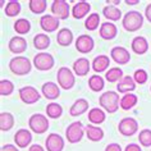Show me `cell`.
I'll use <instances>...</instances> for the list:
<instances>
[{
  "label": "cell",
  "mask_w": 151,
  "mask_h": 151,
  "mask_svg": "<svg viewBox=\"0 0 151 151\" xmlns=\"http://www.w3.org/2000/svg\"><path fill=\"white\" fill-rule=\"evenodd\" d=\"M86 129V137L92 142H99L104 137V131L100 127L96 126H87L85 128Z\"/></svg>",
  "instance_id": "cell-27"
},
{
  "label": "cell",
  "mask_w": 151,
  "mask_h": 151,
  "mask_svg": "<svg viewBox=\"0 0 151 151\" xmlns=\"http://www.w3.org/2000/svg\"><path fill=\"white\" fill-rule=\"evenodd\" d=\"M87 110H88V101L86 99H77L70 106L69 114L72 116H78V115H82Z\"/></svg>",
  "instance_id": "cell-24"
},
{
  "label": "cell",
  "mask_w": 151,
  "mask_h": 151,
  "mask_svg": "<svg viewBox=\"0 0 151 151\" xmlns=\"http://www.w3.org/2000/svg\"><path fill=\"white\" fill-rule=\"evenodd\" d=\"M56 42L60 46H69L73 42V33H72L70 29H68V28L59 29L58 35H56Z\"/></svg>",
  "instance_id": "cell-25"
},
{
  "label": "cell",
  "mask_w": 151,
  "mask_h": 151,
  "mask_svg": "<svg viewBox=\"0 0 151 151\" xmlns=\"http://www.w3.org/2000/svg\"><path fill=\"white\" fill-rule=\"evenodd\" d=\"M92 69L96 72V73H103L109 68V64H110V59H109L108 55H97L95 56V59L92 60Z\"/></svg>",
  "instance_id": "cell-23"
},
{
  "label": "cell",
  "mask_w": 151,
  "mask_h": 151,
  "mask_svg": "<svg viewBox=\"0 0 151 151\" xmlns=\"http://www.w3.org/2000/svg\"><path fill=\"white\" fill-rule=\"evenodd\" d=\"M33 46L37 50H45V49H47L50 46V37L46 33H37L33 37Z\"/></svg>",
  "instance_id": "cell-30"
},
{
  "label": "cell",
  "mask_w": 151,
  "mask_h": 151,
  "mask_svg": "<svg viewBox=\"0 0 151 151\" xmlns=\"http://www.w3.org/2000/svg\"><path fill=\"white\" fill-rule=\"evenodd\" d=\"M41 92L47 100H55L60 96L59 85L54 83V82H45L41 87Z\"/></svg>",
  "instance_id": "cell-17"
},
{
  "label": "cell",
  "mask_w": 151,
  "mask_h": 151,
  "mask_svg": "<svg viewBox=\"0 0 151 151\" xmlns=\"http://www.w3.org/2000/svg\"><path fill=\"white\" fill-rule=\"evenodd\" d=\"M59 19L52 14H45L40 18V27L47 33L55 32L59 28Z\"/></svg>",
  "instance_id": "cell-14"
},
{
  "label": "cell",
  "mask_w": 151,
  "mask_h": 151,
  "mask_svg": "<svg viewBox=\"0 0 151 151\" xmlns=\"http://www.w3.org/2000/svg\"><path fill=\"white\" fill-rule=\"evenodd\" d=\"M18 93H19V99L27 105H32L37 103L41 97L40 92L32 86H24V87L19 88Z\"/></svg>",
  "instance_id": "cell-9"
},
{
  "label": "cell",
  "mask_w": 151,
  "mask_h": 151,
  "mask_svg": "<svg viewBox=\"0 0 151 151\" xmlns=\"http://www.w3.org/2000/svg\"><path fill=\"white\" fill-rule=\"evenodd\" d=\"M138 141L141 146L150 147L151 146V129H142L138 134Z\"/></svg>",
  "instance_id": "cell-40"
},
{
  "label": "cell",
  "mask_w": 151,
  "mask_h": 151,
  "mask_svg": "<svg viewBox=\"0 0 151 151\" xmlns=\"http://www.w3.org/2000/svg\"><path fill=\"white\" fill-rule=\"evenodd\" d=\"M28 127L33 133L42 134L49 129V119L42 114H33L28 119Z\"/></svg>",
  "instance_id": "cell-4"
},
{
  "label": "cell",
  "mask_w": 151,
  "mask_h": 151,
  "mask_svg": "<svg viewBox=\"0 0 151 151\" xmlns=\"http://www.w3.org/2000/svg\"><path fill=\"white\" fill-rule=\"evenodd\" d=\"M86 129L81 122H73L67 127L65 129V138L69 143H77L83 137Z\"/></svg>",
  "instance_id": "cell-6"
},
{
  "label": "cell",
  "mask_w": 151,
  "mask_h": 151,
  "mask_svg": "<svg viewBox=\"0 0 151 151\" xmlns=\"http://www.w3.org/2000/svg\"><path fill=\"white\" fill-rule=\"evenodd\" d=\"M0 151H19V150H18V147H17V146L8 143V145H3V146H1V149H0Z\"/></svg>",
  "instance_id": "cell-43"
},
{
  "label": "cell",
  "mask_w": 151,
  "mask_h": 151,
  "mask_svg": "<svg viewBox=\"0 0 151 151\" xmlns=\"http://www.w3.org/2000/svg\"><path fill=\"white\" fill-rule=\"evenodd\" d=\"M106 3H109V5H114L115 6V5H118L120 1H119V0H108Z\"/></svg>",
  "instance_id": "cell-48"
},
{
  "label": "cell",
  "mask_w": 151,
  "mask_h": 151,
  "mask_svg": "<svg viewBox=\"0 0 151 151\" xmlns=\"http://www.w3.org/2000/svg\"><path fill=\"white\" fill-rule=\"evenodd\" d=\"M133 80L136 83H138V85H143V83H146L147 80H149V74H147V72L145 69H137L133 73Z\"/></svg>",
  "instance_id": "cell-41"
},
{
  "label": "cell",
  "mask_w": 151,
  "mask_h": 151,
  "mask_svg": "<svg viewBox=\"0 0 151 151\" xmlns=\"http://www.w3.org/2000/svg\"><path fill=\"white\" fill-rule=\"evenodd\" d=\"M55 64L54 56L47 52H39L33 58V65L37 70H50Z\"/></svg>",
  "instance_id": "cell-7"
},
{
  "label": "cell",
  "mask_w": 151,
  "mask_h": 151,
  "mask_svg": "<svg viewBox=\"0 0 151 151\" xmlns=\"http://www.w3.org/2000/svg\"><path fill=\"white\" fill-rule=\"evenodd\" d=\"M93 46H95V42H93V39L90 35H81L76 40V49L81 54H88V52H91Z\"/></svg>",
  "instance_id": "cell-11"
},
{
  "label": "cell",
  "mask_w": 151,
  "mask_h": 151,
  "mask_svg": "<svg viewBox=\"0 0 151 151\" xmlns=\"http://www.w3.org/2000/svg\"><path fill=\"white\" fill-rule=\"evenodd\" d=\"M14 126V116L13 114L10 113H6V111H3L0 114V129L1 131H9L12 129Z\"/></svg>",
  "instance_id": "cell-31"
},
{
  "label": "cell",
  "mask_w": 151,
  "mask_h": 151,
  "mask_svg": "<svg viewBox=\"0 0 151 151\" xmlns=\"http://www.w3.org/2000/svg\"><path fill=\"white\" fill-rule=\"evenodd\" d=\"M104 151H122V147L119 143H109Z\"/></svg>",
  "instance_id": "cell-42"
},
{
  "label": "cell",
  "mask_w": 151,
  "mask_h": 151,
  "mask_svg": "<svg viewBox=\"0 0 151 151\" xmlns=\"http://www.w3.org/2000/svg\"><path fill=\"white\" fill-rule=\"evenodd\" d=\"M29 29H31V23L26 18H19L14 22V31L19 35H26L29 32Z\"/></svg>",
  "instance_id": "cell-34"
},
{
  "label": "cell",
  "mask_w": 151,
  "mask_h": 151,
  "mask_svg": "<svg viewBox=\"0 0 151 151\" xmlns=\"http://www.w3.org/2000/svg\"><path fill=\"white\" fill-rule=\"evenodd\" d=\"M91 10V4L87 1H78L76 3L72 8V16L76 19H82L83 17H86L88 14V12Z\"/></svg>",
  "instance_id": "cell-20"
},
{
  "label": "cell",
  "mask_w": 151,
  "mask_h": 151,
  "mask_svg": "<svg viewBox=\"0 0 151 151\" xmlns=\"http://www.w3.org/2000/svg\"><path fill=\"white\" fill-rule=\"evenodd\" d=\"M118 131L122 136L131 137L138 131V122L134 118H131V116L123 118L118 124Z\"/></svg>",
  "instance_id": "cell-8"
},
{
  "label": "cell",
  "mask_w": 151,
  "mask_h": 151,
  "mask_svg": "<svg viewBox=\"0 0 151 151\" xmlns=\"http://www.w3.org/2000/svg\"><path fill=\"white\" fill-rule=\"evenodd\" d=\"M116 90L120 93H129L132 91L136 90V82L133 80V77H129V76H124V77L118 82L116 85Z\"/></svg>",
  "instance_id": "cell-22"
},
{
  "label": "cell",
  "mask_w": 151,
  "mask_h": 151,
  "mask_svg": "<svg viewBox=\"0 0 151 151\" xmlns=\"http://www.w3.org/2000/svg\"><path fill=\"white\" fill-rule=\"evenodd\" d=\"M28 151H45L44 150V147L42 146H40V145H32V146H29V149H28Z\"/></svg>",
  "instance_id": "cell-46"
},
{
  "label": "cell",
  "mask_w": 151,
  "mask_h": 151,
  "mask_svg": "<svg viewBox=\"0 0 151 151\" xmlns=\"http://www.w3.org/2000/svg\"><path fill=\"white\" fill-rule=\"evenodd\" d=\"M145 17H146V19L151 23V3L146 6V9H145Z\"/></svg>",
  "instance_id": "cell-45"
},
{
  "label": "cell",
  "mask_w": 151,
  "mask_h": 151,
  "mask_svg": "<svg viewBox=\"0 0 151 151\" xmlns=\"http://www.w3.org/2000/svg\"><path fill=\"white\" fill-rule=\"evenodd\" d=\"M119 103H120L119 95L115 91L104 92L103 95H100V99H99L100 106L108 113H110V114L115 113L119 109Z\"/></svg>",
  "instance_id": "cell-3"
},
{
  "label": "cell",
  "mask_w": 151,
  "mask_h": 151,
  "mask_svg": "<svg viewBox=\"0 0 151 151\" xmlns=\"http://www.w3.org/2000/svg\"><path fill=\"white\" fill-rule=\"evenodd\" d=\"M90 68H91V63L86 58H78L77 60H74V63H73L74 74L80 76V77H83V76L88 74Z\"/></svg>",
  "instance_id": "cell-21"
},
{
  "label": "cell",
  "mask_w": 151,
  "mask_h": 151,
  "mask_svg": "<svg viewBox=\"0 0 151 151\" xmlns=\"http://www.w3.org/2000/svg\"><path fill=\"white\" fill-rule=\"evenodd\" d=\"M87 118H88V120L92 124H101V123L105 122V119H106V115H105V111L103 110V109H100V108H92L91 110L88 111Z\"/></svg>",
  "instance_id": "cell-28"
},
{
  "label": "cell",
  "mask_w": 151,
  "mask_h": 151,
  "mask_svg": "<svg viewBox=\"0 0 151 151\" xmlns=\"http://www.w3.org/2000/svg\"><path fill=\"white\" fill-rule=\"evenodd\" d=\"M103 14L108 21H113V22H116L122 18V12H120V9L116 8L114 5H109V4L103 8Z\"/></svg>",
  "instance_id": "cell-29"
},
{
  "label": "cell",
  "mask_w": 151,
  "mask_h": 151,
  "mask_svg": "<svg viewBox=\"0 0 151 151\" xmlns=\"http://www.w3.org/2000/svg\"><path fill=\"white\" fill-rule=\"evenodd\" d=\"M8 49L13 54H22V52H24L26 49H27V41L22 36H14L9 40Z\"/></svg>",
  "instance_id": "cell-16"
},
{
  "label": "cell",
  "mask_w": 151,
  "mask_h": 151,
  "mask_svg": "<svg viewBox=\"0 0 151 151\" xmlns=\"http://www.w3.org/2000/svg\"><path fill=\"white\" fill-rule=\"evenodd\" d=\"M150 91H151V87H150Z\"/></svg>",
  "instance_id": "cell-49"
},
{
  "label": "cell",
  "mask_w": 151,
  "mask_h": 151,
  "mask_svg": "<svg viewBox=\"0 0 151 151\" xmlns=\"http://www.w3.org/2000/svg\"><path fill=\"white\" fill-rule=\"evenodd\" d=\"M14 91V85L9 80H1L0 81V95L1 96H9Z\"/></svg>",
  "instance_id": "cell-39"
},
{
  "label": "cell",
  "mask_w": 151,
  "mask_h": 151,
  "mask_svg": "<svg viewBox=\"0 0 151 151\" xmlns=\"http://www.w3.org/2000/svg\"><path fill=\"white\" fill-rule=\"evenodd\" d=\"M46 1L45 0H29L28 8L33 14H42L46 10Z\"/></svg>",
  "instance_id": "cell-35"
},
{
  "label": "cell",
  "mask_w": 151,
  "mask_h": 151,
  "mask_svg": "<svg viewBox=\"0 0 151 151\" xmlns=\"http://www.w3.org/2000/svg\"><path fill=\"white\" fill-rule=\"evenodd\" d=\"M124 151H142V150H141V147L138 145H136V143H129V145L126 146Z\"/></svg>",
  "instance_id": "cell-44"
},
{
  "label": "cell",
  "mask_w": 151,
  "mask_h": 151,
  "mask_svg": "<svg viewBox=\"0 0 151 151\" xmlns=\"http://www.w3.org/2000/svg\"><path fill=\"white\" fill-rule=\"evenodd\" d=\"M126 3L128 5H136L139 3V0H126Z\"/></svg>",
  "instance_id": "cell-47"
},
{
  "label": "cell",
  "mask_w": 151,
  "mask_h": 151,
  "mask_svg": "<svg viewBox=\"0 0 151 151\" xmlns=\"http://www.w3.org/2000/svg\"><path fill=\"white\" fill-rule=\"evenodd\" d=\"M56 81H58L59 87H62L63 90H70L76 83L74 73L69 68L62 67L59 68L58 73H56Z\"/></svg>",
  "instance_id": "cell-5"
},
{
  "label": "cell",
  "mask_w": 151,
  "mask_h": 151,
  "mask_svg": "<svg viewBox=\"0 0 151 151\" xmlns=\"http://www.w3.org/2000/svg\"><path fill=\"white\" fill-rule=\"evenodd\" d=\"M104 78L101 77V76L99 74H93L90 77V80H88V87L91 91L93 92H100V91H103V88H104Z\"/></svg>",
  "instance_id": "cell-32"
},
{
  "label": "cell",
  "mask_w": 151,
  "mask_h": 151,
  "mask_svg": "<svg viewBox=\"0 0 151 151\" xmlns=\"http://www.w3.org/2000/svg\"><path fill=\"white\" fill-rule=\"evenodd\" d=\"M4 12H5V16H8V17H17L18 14L21 13L19 1H17V0H10V1H8Z\"/></svg>",
  "instance_id": "cell-37"
},
{
  "label": "cell",
  "mask_w": 151,
  "mask_h": 151,
  "mask_svg": "<svg viewBox=\"0 0 151 151\" xmlns=\"http://www.w3.org/2000/svg\"><path fill=\"white\" fill-rule=\"evenodd\" d=\"M110 56L116 64H119V65H124V64L129 63V60H131L129 51H128L126 47H123V46L113 47L111 51H110Z\"/></svg>",
  "instance_id": "cell-12"
},
{
  "label": "cell",
  "mask_w": 151,
  "mask_h": 151,
  "mask_svg": "<svg viewBox=\"0 0 151 151\" xmlns=\"http://www.w3.org/2000/svg\"><path fill=\"white\" fill-rule=\"evenodd\" d=\"M132 51L137 55H143L149 50V42L143 36H136L131 44Z\"/></svg>",
  "instance_id": "cell-19"
},
{
  "label": "cell",
  "mask_w": 151,
  "mask_h": 151,
  "mask_svg": "<svg viewBox=\"0 0 151 151\" xmlns=\"http://www.w3.org/2000/svg\"><path fill=\"white\" fill-rule=\"evenodd\" d=\"M32 64L33 63L29 62L28 58L18 55V56H14L13 59H10L9 69L13 74H16V76H26L31 72Z\"/></svg>",
  "instance_id": "cell-1"
},
{
  "label": "cell",
  "mask_w": 151,
  "mask_h": 151,
  "mask_svg": "<svg viewBox=\"0 0 151 151\" xmlns=\"http://www.w3.org/2000/svg\"><path fill=\"white\" fill-rule=\"evenodd\" d=\"M51 13L58 19H67L70 14V8L68 1L64 0H54L51 4Z\"/></svg>",
  "instance_id": "cell-10"
},
{
  "label": "cell",
  "mask_w": 151,
  "mask_h": 151,
  "mask_svg": "<svg viewBox=\"0 0 151 151\" xmlns=\"http://www.w3.org/2000/svg\"><path fill=\"white\" fill-rule=\"evenodd\" d=\"M63 114V108L62 105L56 104V103H51L46 106V115L47 118H51V119H58L60 118Z\"/></svg>",
  "instance_id": "cell-36"
},
{
  "label": "cell",
  "mask_w": 151,
  "mask_h": 151,
  "mask_svg": "<svg viewBox=\"0 0 151 151\" xmlns=\"http://www.w3.org/2000/svg\"><path fill=\"white\" fill-rule=\"evenodd\" d=\"M124 77L123 76V70L120 69L119 67H113L110 68L106 74H105V80L108 82H110V83H114V82H119L122 78Z\"/></svg>",
  "instance_id": "cell-33"
},
{
  "label": "cell",
  "mask_w": 151,
  "mask_h": 151,
  "mask_svg": "<svg viewBox=\"0 0 151 151\" xmlns=\"http://www.w3.org/2000/svg\"><path fill=\"white\" fill-rule=\"evenodd\" d=\"M99 24H100L99 13H91L85 21V28L88 29V31H95L99 27Z\"/></svg>",
  "instance_id": "cell-38"
},
{
  "label": "cell",
  "mask_w": 151,
  "mask_h": 151,
  "mask_svg": "<svg viewBox=\"0 0 151 151\" xmlns=\"http://www.w3.org/2000/svg\"><path fill=\"white\" fill-rule=\"evenodd\" d=\"M32 141V133L31 131L26 129V128H21L14 133V142L18 147L24 149V147L29 146V143Z\"/></svg>",
  "instance_id": "cell-15"
},
{
  "label": "cell",
  "mask_w": 151,
  "mask_h": 151,
  "mask_svg": "<svg viewBox=\"0 0 151 151\" xmlns=\"http://www.w3.org/2000/svg\"><path fill=\"white\" fill-rule=\"evenodd\" d=\"M137 101H138V97L137 95L134 93H124V95L120 97V103H119V106L123 109V110H129V109L134 108V105H137Z\"/></svg>",
  "instance_id": "cell-26"
},
{
  "label": "cell",
  "mask_w": 151,
  "mask_h": 151,
  "mask_svg": "<svg viewBox=\"0 0 151 151\" xmlns=\"http://www.w3.org/2000/svg\"><path fill=\"white\" fill-rule=\"evenodd\" d=\"M45 147L47 151H63L64 139L58 133H50L45 139Z\"/></svg>",
  "instance_id": "cell-13"
},
{
  "label": "cell",
  "mask_w": 151,
  "mask_h": 151,
  "mask_svg": "<svg viewBox=\"0 0 151 151\" xmlns=\"http://www.w3.org/2000/svg\"><path fill=\"white\" fill-rule=\"evenodd\" d=\"M123 28L128 32H136L143 26V16L137 10H131L126 13L122 21Z\"/></svg>",
  "instance_id": "cell-2"
},
{
  "label": "cell",
  "mask_w": 151,
  "mask_h": 151,
  "mask_svg": "<svg viewBox=\"0 0 151 151\" xmlns=\"http://www.w3.org/2000/svg\"><path fill=\"white\" fill-rule=\"evenodd\" d=\"M116 33H118V28L114 23H110V22H105V23H101L100 26V31L99 35L101 39L104 40H113L116 37Z\"/></svg>",
  "instance_id": "cell-18"
}]
</instances>
